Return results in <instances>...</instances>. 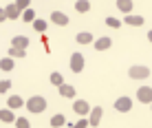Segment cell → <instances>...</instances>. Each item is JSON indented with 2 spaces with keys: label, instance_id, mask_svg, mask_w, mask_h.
I'll use <instances>...</instances> for the list:
<instances>
[{
  "label": "cell",
  "instance_id": "1",
  "mask_svg": "<svg viewBox=\"0 0 152 128\" xmlns=\"http://www.w3.org/2000/svg\"><path fill=\"white\" fill-rule=\"evenodd\" d=\"M27 108L29 113H44L46 110V99L42 95H33V97L27 99Z\"/></svg>",
  "mask_w": 152,
  "mask_h": 128
},
{
  "label": "cell",
  "instance_id": "2",
  "mask_svg": "<svg viewBox=\"0 0 152 128\" xmlns=\"http://www.w3.org/2000/svg\"><path fill=\"white\" fill-rule=\"evenodd\" d=\"M128 75L132 77V79H145V77L150 75V68L143 66V64H132V66L128 68Z\"/></svg>",
  "mask_w": 152,
  "mask_h": 128
},
{
  "label": "cell",
  "instance_id": "3",
  "mask_svg": "<svg viewBox=\"0 0 152 128\" xmlns=\"http://www.w3.org/2000/svg\"><path fill=\"white\" fill-rule=\"evenodd\" d=\"M73 110H75L77 115H82V117H88L93 108L88 106V102H86V99H75V102H73Z\"/></svg>",
  "mask_w": 152,
  "mask_h": 128
},
{
  "label": "cell",
  "instance_id": "4",
  "mask_svg": "<svg viewBox=\"0 0 152 128\" xmlns=\"http://www.w3.org/2000/svg\"><path fill=\"white\" fill-rule=\"evenodd\" d=\"M69 66H71L73 73H82V71H84V55H82V53H73Z\"/></svg>",
  "mask_w": 152,
  "mask_h": 128
},
{
  "label": "cell",
  "instance_id": "5",
  "mask_svg": "<svg viewBox=\"0 0 152 128\" xmlns=\"http://www.w3.org/2000/svg\"><path fill=\"white\" fill-rule=\"evenodd\" d=\"M130 108H132V99H130L128 95H124V97L115 99V110H119V113H128Z\"/></svg>",
  "mask_w": 152,
  "mask_h": 128
},
{
  "label": "cell",
  "instance_id": "6",
  "mask_svg": "<svg viewBox=\"0 0 152 128\" xmlns=\"http://www.w3.org/2000/svg\"><path fill=\"white\" fill-rule=\"evenodd\" d=\"M137 99H139L141 104H152V88L150 86H139Z\"/></svg>",
  "mask_w": 152,
  "mask_h": 128
},
{
  "label": "cell",
  "instance_id": "7",
  "mask_svg": "<svg viewBox=\"0 0 152 128\" xmlns=\"http://www.w3.org/2000/svg\"><path fill=\"white\" fill-rule=\"evenodd\" d=\"M102 117H104V108H102V106H93L91 115H88L91 126H99V124H102Z\"/></svg>",
  "mask_w": 152,
  "mask_h": 128
},
{
  "label": "cell",
  "instance_id": "8",
  "mask_svg": "<svg viewBox=\"0 0 152 128\" xmlns=\"http://www.w3.org/2000/svg\"><path fill=\"white\" fill-rule=\"evenodd\" d=\"M51 22L60 24V26H66V24H69V15L62 13V11H51Z\"/></svg>",
  "mask_w": 152,
  "mask_h": 128
},
{
  "label": "cell",
  "instance_id": "9",
  "mask_svg": "<svg viewBox=\"0 0 152 128\" xmlns=\"http://www.w3.org/2000/svg\"><path fill=\"white\" fill-rule=\"evenodd\" d=\"M77 44H95V38H93L91 31H80V33L75 35Z\"/></svg>",
  "mask_w": 152,
  "mask_h": 128
},
{
  "label": "cell",
  "instance_id": "10",
  "mask_svg": "<svg viewBox=\"0 0 152 128\" xmlns=\"http://www.w3.org/2000/svg\"><path fill=\"white\" fill-rule=\"evenodd\" d=\"M124 22L128 24V26H141V24L145 22V20H143V15H134V13H128V15L124 18Z\"/></svg>",
  "mask_w": 152,
  "mask_h": 128
},
{
  "label": "cell",
  "instance_id": "11",
  "mask_svg": "<svg viewBox=\"0 0 152 128\" xmlns=\"http://www.w3.org/2000/svg\"><path fill=\"white\" fill-rule=\"evenodd\" d=\"M27 102H24L20 95H11V97L7 99V108H11V110H15V108H20V106H24Z\"/></svg>",
  "mask_w": 152,
  "mask_h": 128
},
{
  "label": "cell",
  "instance_id": "12",
  "mask_svg": "<svg viewBox=\"0 0 152 128\" xmlns=\"http://www.w3.org/2000/svg\"><path fill=\"white\" fill-rule=\"evenodd\" d=\"M110 44H113V40L106 38V35L95 40V49H97V51H108V49H110Z\"/></svg>",
  "mask_w": 152,
  "mask_h": 128
},
{
  "label": "cell",
  "instance_id": "13",
  "mask_svg": "<svg viewBox=\"0 0 152 128\" xmlns=\"http://www.w3.org/2000/svg\"><path fill=\"white\" fill-rule=\"evenodd\" d=\"M4 9H7V18H9V20H18V15H20V18H22V11H20V9L15 7V2L7 4V7H4Z\"/></svg>",
  "mask_w": 152,
  "mask_h": 128
},
{
  "label": "cell",
  "instance_id": "14",
  "mask_svg": "<svg viewBox=\"0 0 152 128\" xmlns=\"http://www.w3.org/2000/svg\"><path fill=\"white\" fill-rule=\"evenodd\" d=\"M60 95L66 99H73L75 97V86H71V84H62L60 86Z\"/></svg>",
  "mask_w": 152,
  "mask_h": 128
},
{
  "label": "cell",
  "instance_id": "15",
  "mask_svg": "<svg viewBox=\"0 0 152 128\" xmlns=\"http://www.w3.org/2000/svg\"><path fill=\"white\" fill-rule=\"evenodd\" d=\"M11 46H18V49H27L29 46V38L27 35H15L11 40Z\"/></svg>",
  "mask_w": 152,
  "mask_h": 128
},
{
  "label": "cell",
  "instance_id": "16",
  "mask_svg": "<svg viewBox=\"0 0 152 128\" xmlns=\"http://www.w3.org/2000/svg\"><path fill=\"white\" fill-rule=\"evenodd\" d=\"M117 9H119V11H124L126 15L132 13V0H117Z\"/></svg>",
  "mask_w": 152,
  "mask_h": 128
},
{
  "label": "cell",
  "instance_id": "17",
  "mask_svg": "<svg viewBox=\"0 0 152 128\" xmlns=\"http://www.w3.org/2000/svg\"><path fill=\"white\" fill-rule=\"evenodd\" d=\"M24 55H27V49H18V46L9 49V57H13V60H22Z\"/></svg>",
  "mask_w": 152,
  "mask_h": 128
},
{
  "label": "cell",
  "instance_id": "18",
  "mask_svg": "<svg viewBox=\"0 0 152 128\" xmlns=\"http://www.w3.org/2000/svg\"><path fill=\"white\" fill-rule=\"evenodd\" d=\"M75 11L88 13V11H91V2H88V0H77V2H75Z\"/></svg>",
  "mask_w": 152,
  "mask_h": 128
},
{
  "label": "cell",
  "instance_id": "19",
  "mask_svg": "<svg viewBox=\"0 0 152 128\" xmlns=\"http://www.w3.org/2000/svg\"><path fill=\"white\" fill-rule=\"evenodd\" d=\"M0 121H7V124H9V121H15L13 110L11 108H2V110H0Z\"/></svg>",
  "mask_w": 152,
  "mask_h": 128
},
{
  "label": "cell",
  "instance_id": "20",
  "mask_svg": "<svg viewBox=\"0 0 152 128\" xmlns=\"http://www.w3.org/2000/svg\"><path fill=\"white\" fill-rule=\"evenodd\" d=\"M64 124H66L64 115H53V117H51V126H53V128H62Z\"/></svg>",
  "mask_w": 152,
  "mask_h": 128
},
{
  "label": "cell",
  "instance_id": "21",
  "mask_svg": "<svg viewBox=\"0 0 152 128\" xmlns=\"http://www.w3.org/2000/svg\"><path fill=\"white\" fill-rule=\"evenodd\" d=\"M0 68H2V71H11L13 68V57H2V60H0Z\"/></svg>",
  "mask_w": 152,
  "mask_h": 128
},
{
  "label": "cell",
  "instance_id": "22",
  "mask_svg": "<svg viewBox=\"0 0 152 128\" xmlns=\"http://www.w3.org/2000/svg\"><path fill=\"white\" fill-rule=\"evenodd\" d=\"M51 84L60 88L62 84H64V77H62V73H57V71H55V73H51Z\"/></svg>",
  "mask_w": 152,
  "mask_h": 128
},
{
  "label": "cell",
  "instance_id": "23",
  "mask_svg": "<svg viewBox=\"0 0 152 128\" xmlns=\"http://www.w3.org/2000/svg\"><path fill=\"white\" fill-rule=\"evenodd\" d=\"M33 29L38 31V33H44V31H46V20L35 18V20H33Z\"/></svg>",
  "mask_w": 152,
  "mask_h": 128
},
{
  "label": "cell",
  "instance_id": "24",
  "mask_svg": "<svg viewBox=\"0 0 152 128\" xmlns=\"http://www.w3.org/2000/svg\"><path fill=\"white\" fill-rule=\"evenodd\" d=\"M22 20H24V22H31V24H33V20H35V11L29 7L27 11H22Z\"/></svg>",
  "mask_w": 152,
  "mask_h": 128
},
{
  "label": "cell",
  "instance_id": "25",
  "mask_svg": "<svg viewBox=\"0 0 152 128\" xmlns=\"http://www.w3.org/2000/svg\"><path fill=\"white\" fill-rule=\"evenodd\" d=\"M15 128H31L27 117H15Z\"/></svg>",
  "mask_w": 152,
  "mask_h": 128
},
{
  "label": "cell",
  "instance_id": "26",
  "mask_svg": "<svg viewBox=\"0 0 152 128\" xmlns=\"http://www.w3.org/2000/svg\"><path fill=\"white\" fill-rule=\"evenodd\" d=\"M15 7H18L20 11H27L31 7V0H15Z\"/></svg>",
  "mask_w": 152,
  "mask_h": 128
},
{
  "label": "cell",
  "instance_id": "27",
  "mask_svg": "<svg viewBox=\"0 0 152 128\" xmlns=\"http://www.w3.org/2000/svg\"><path fill=\"white\" fill-rule=\"evenodd\" d=\"M9 88H11V79H0V95L7 93Z\"/></svg>",
  "mask_w": 152,
  "mask_h": 128
},
{
  "label": "cell",
  "instance_id": "28",
  "mask_svg": "<svg viewBox=\"0 0 152 128\" xmlns=\"http://www.w3.org/2000/svg\"><path fill=\"white\" fill-rule=\"evenodd\" d=\"M86 126H91V121H88V117H82L77 124H73V128H86Z\"/></svg>",
  "mask_w": 152,
  "mask_h": 128
},
{
  "label": "cell",
  "instance_id": "29",
  "mask_svg": "<svg viewBox=\"0 0 152 128\" xmlns=\"http://www.w3.org/2000/svg\"><path fill=\"white\" fill-rule=\"evenodd\" d=\"M106 24L113 26V29H119V26H121V22H119L117 18H106Z\"/></svg>",
  "mask_w": 152,
  "mask_h": 128
},
{
  "label": "cell",
  "instance_id": "30",
  "mask_svg": "<svg viewBox=\"0 0 152 128\" xmlns=\"http://www.w3.org/2000/svg\"><path fill=\"white\" fill-rule=\"evenodd\" d=\"M4 20H9V18H7V9L0 7V22H4Z\"/></svg>",
  "mask_w": 152,
  "mask_h": 128
},
{
  "label": "cell",
  "instance_id": "31",
  "mask_svg": "<svg viewBox=\"0 0 152 128\" xmlns=\"http://www.w3.org/2000/svg\"><path fill=\"white\" fill-rule=\"evenodd\" d=\"M148 40H150V42H152V29H150V31H148Z\"/></svg>",
  "mask_w": 152,
  "mask_h": 128
},
{
  "label": "cell",
  "instance_id": "32",
  "mask_svg": "<svg viewBox=\"0 0 152 128\" xmlns=\"http://www.w3.org/2000/svg\"><path fill=\"white\" fill-rule=\"evenodd\" d=\"M150 108H152V104H150Z\"/></svg>",
  "mask_w": 152,
  "mask_h": 128
}]
</instances>
